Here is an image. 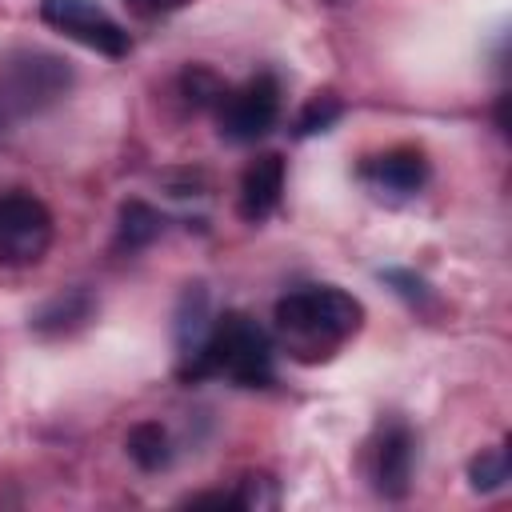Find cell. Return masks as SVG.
Returning <instances> with one entry per match:
<instances>
[{"instance_id": "6da1fadb", "label": "cell", "mask_w": 512, "mask_h": 512, "mask_svg": "<svg viewBox=\"0 0 512 512\" xmlns=\"http://www.w3.org/2000/svg\"><path fill=\"white\" fill-rule=\"evenodd\" d=\"M276 344L300 360H332L364 324V304L336 284H308L276 300Z\"/></svg>"}, {"instance_id": "7a4b0ae2", "label": "cell", "mask_w": 512, "mask_h": 512, "mask_svg": "<svg viewBox=\"0 0 512 512\" xmlns=\"http://www.w3.org/2000/svg\"><path fill=\"white\" fill-rule=\"evenodd\" d=\"M180 380H228L240 388H268L276 380V340L248 312H220L212 316L196 356L180 364Z\"/></svg>"}, {"instance_id": "3957f363", "label": "cell", "mask_w": 512, "mask_h": 512, "mask_svg": "<svg viewBox=\"0 0 512 512\" xmlns=\"http://www.w3.org/2000/svg\"><path fill=\"white\" fill-rule=\"evenodd\" d=\"M72 88V68L56 52L20 48L0 60V132L52 108Z\"/></svg>"}, {"instance_id": "277c9868", "label": "cell", "mask_w": 512, "mask_h": 512, "mask_svg": "<svg viewBox=\"0 0 512 512\" xmlns=\"http://www.w3.org/2000/svg\"><path fill=\"white\" fill-rule=\"evenodd\" d=\"M52 244V212L24 188L0 192V264L28 268Z\"/></svg>"}, {"instance_id": "5b68a950", "label": "cell", "mask_w": 512, "mask_h": 512, "mask_svg": "<svg viewBox=\"0 0 512 512\" xmlns=\"http://www.w3.org/2000/svg\"><path fill=\"white\" fill-rule=\"evenodd\" d=\"M280 116V80L272 72H256L240 88H224L216 104V124L220 136L232 144H252L272 132Z\"/></svg>"}, {"instance_id": "8992f818", "label": "cell", "mask_w": 512, "mask_h": 512, "mask_svg": "<svg viewBox=\"0 0 512 512\" xmlns=\"http://www.w3.org/2000/svg\"><path fill=\"white\" fill-rule=\"evenodd\" d=\"M40 20L56 32H64L68 40L100 52V56H128L132 40L120 28V20H112L96 0H40Z\"/></svg>"}, {"instance_id": "52a82bcc", "label": "cell", "mask_w": 512, "mask_h": 512, "mask_svg": "<svg viewBox=\"0 0 512 512\" xmlns=\"http://www.w3.org/2000/svg\"><path fill=\"white\" fill-rule=\"evenodd\" d=\"M416 468V436L404 420H388L368 440V480L384 500H400L412 488Z\"/></svg>"}, {"instance_id": "ba28073f", "label": "cell", "mask_w": 512, "mask_h": 512, "mask_svg": "<svg viewBox=\"0 0 512 512\" xmlns=\"http://www.w3.org/2000/svg\"><path fill=\"white\" fill-rule=\"evenodd\" d=\"M360 180L376 192V196H416L424 184H428V156L412 144H396V148H384L376 156H364L360 164Z\"/></svg>"}, {"instance_id": "9c48e42d", "label": "cell", "mask_w": 512, "mask_h": 512, "mask_svg": "<svg viewBox=\"0 0 512 512\" xmlns=\"http://www.w3.org/2000/svg\"><path fill=\"white\" fill-rule=\"evenodd\" d=\"M280 196H284V156L264 152L240 176V216L248 224H260L276 212Z\"/></svg>"}, {"instance_id": "30bf717a", "label": "cell", "mask_w": 512, "mask_h": 512, "mask_svg": "<svg viewBox=\"0 0 512 512\" xmlns=\"http://www.w3.org/2000/svg\"><path fill=\"white\" fill-rule=\"evenodd\" d=\"M208 324H212L208 296H204L200 284H188V292L180 300V312H176V352H180V364H188L196 356V348L208 336Z\"/></svg>"}, {"instance_id": "8fae6325", "label": "cell", "mask_w": 512, "mask_h": 512, "mask_svg": "<svg viewBox=\"0 0 512 512\" xmlns=\"http://www.w3.org/2000/svg\"><path fill=\"white\" fill-rule=\"evenodd\" d=\"M88 316H92V300H88V292H64V296L48 300V304L32 316V328L44 332V336H60V332L80 328Z\"/></svg>"}, {"instance_id": "7c38bea8", "label": "cell", "mask_w": 512, "mask_h": 512, "mask_svg": "<svg viewBox=\"0 0 512 512\" xmlns=\"http://www.w3.org/2000/svg\"><path fill=\"white\" fill-rule=\"evenodd\" d=\"M128 456L136 460V468L144 472H160L172 464V440L164 432V424L156 420H140L132 432H128Z\"/></svg>"}, {"instance_id": "4fadbf2b", "label": "cell", "mask_w": 512, "mask_h": 512, "mask_svg": "<svg viewBox=\"0 0 512 512\" xmlns=\"http://www.w3.org/2000/svg\"><path fill=\"white\" fill-rule=\"evenodd\" d=\"M160 232H164V216H160L148 200H128V204L120 208V236H116L120 248H128V252L148 248Z\"/></svg>"}, {"instance_id": "5bb4252c", "label": "cell", "mask_w": 512, "mask_h": 512, "mask_svg": "<svg viewBox=\"0 0 512 512\" xmlns=\"http://www.w3.org/2000/svg\"><path fill=\"white\" fill-rule=\"evenodd\" d=\"M508 448L500 444V448H488V452H480L472 464H468V480H472V488L476 492H496V488H504L508 484Z\"/></svg>"}, {"instance_id": "9a60e30c", "label": "cell", "mask_w": 512, "mask_h": 512, "mask_svg": "<svg viewBox=\"0 0 512 512\" xmlns=\"http://www.w3.org/2000/svg\"><path fill=\"white\" fill-rule=\"evenodd\" d=\"M180 88H184V96H188L196 108H216L228 84H224L216 72H208L204 64H192V68L180 76Z\"/></svg>"}, {"instance_id": "2e32d148", "label": "cell", "mask_w": 512, "mask_h": 512, "mask_svg": "<svg viewBox=\"0 0 512 512\" xmlns=\"http://www.w3.org/2000/svg\"><path fill=\"white\" fill-rule=\"evenodd\" d=\"M340 100L336 96H312L304 104V112L296 116V136H312V132H328L340 120Z\"/></svg>"}, {"instance_id": "e0dca14e", "label": "cell", "mask_w": 512, "mask_h": 512, "mask_svg": "<svg viewBox=\"0 0 512 512\" xmlns=\"http://www.w3.org/2000/svg\"><path fill=\"white\" fill-rule=\"evenodd\" d=\"M136 12H144V16H160V12H172V8H180V4H188V0H128Z\"/></svg>"}]
</instances>
